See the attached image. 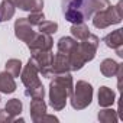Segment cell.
Returning <instances> with one entry per match:
<instances>
[{"label": "cell", "mask_w": 123, "mask_h": 123, "mask_svg": "<svg viewBox=\"0 0 123 123\" xmlns=\"http://www.w3.org/2000/svg\"><path fill=\"white\" fill-rule=\"evenodd\" d=\"M107 6L109 0H62V15L71 23H81Z\"/></svg>", "instance_id": "6da1fadb"}, {"label": "cell", "mask_w": 123, "mask_h": 123, "mask_svg": "<svg viewBox=\"0 0 123 123\" xmlns=\"http://www.w3.org/2000/svg\"><path fill=\"white\" fill-rule=\"evenodd\" d=\"M73 90H74V81H73V75L70 73L51 75V81H49V106L55 111H59V110L65 109L67 101L73 94Z\"/></svg>", "instance_id": "7a4b0ae2"}, {"label": "cell", "mask_w": 123, "mask_h": 123, "mask_svg": "<svg viewBox=\"0 0 123 123\" xmlns=\"http://www.w3.org/2000/svg\"><path fill=\"white\" fill-rule=\"evenodd\" d=\"M91 100H93V86L84 80L77 81V84L74 86L73 94L70 97L73 109L74 110H84L86 107H88L91 104Z\"/></svg>", "instance_id": "3957f363"}, {"label": "cell", "mask_w": 123, "mask_h": 123, "mask_svg": "<svg viewBox=\"0 0 123 123\" xmlns=\"http://www.w3.org/2000/svg\"><path fill=\"white\" fill-rule=\"evenodd\" d=\"M91 18H93V25H94V28H97V29H106V28H109V26H111V25L120 23L123 15L119 13V12L116 10V7L110 5V6H107L106 9L96 12Z\"/></svg>", "instance_id": "277c9868"}, {"label": "cell", "mask_w": 123, "mask_h": 123, "mask_svg": "<svg viewBox=\"0 0 123 123\" xmlns=\"http://www.w3.org/2000/svg\"><path fill=\"white\" fill-rule=\"evenodd\" d=\"M52 58H54L52 51H38L32 52L31 55V59L35 62L39 74L45 78H51L52 75Z\"/></svg>", "instance_id": "5b68a950"}, {"label": "cell", "mask_w": 123, "mask_h": 123, "mask_svg": "<svg viewBox=\"0 0 123 123\" xmlns=\"http://www.w3.org/2000/svg\"><path fill=\"white\" fill-rule=\"evenodd\" d=\"M98 42H100L98 36H96V35H93V33H90L86 39H83V41L78 42V49H80L81 55L84 56L86 62H90V61L94 59V56H96V54H97Z\"/></svg>", "instance_id": "8992f818"}, {"label": "cell", "mask_w": 123, "mask_h": 123, "mask_svg": "<svg viewBox=\"0 0 123 123\" xmlns=\"http://www.w3.org/2000/svg\"><path fill=\"white\" fill-rule=\"evenodd\" d=\"M19 77H20V80H22V83H23V86H25L26 88H29V87H35V86L41 84V80H39V71H38L35 62H33L31 58H29V61H28V64L22 68Z\"/></svg>", "instance_id": "52a82bcc"}, {"label": "cell", "mask_w": 123, "mask_h": 123, "mask_svg": "<svg viewBox=\"0 0 123 123\" xmlns=\"http://www.w3.org/2000/svg\"><path fill=\"white\" fill-rule=\"evenodd\" d=\"M31 54L32 52H38V51H51L52 46H54V41H52V36L51 35H46V33H35V36L32 38L31 42L26 43Z\"/></svg>", "instance_id": "ba28073f"}, {"label": "cell", "mask_w": 123, "mask_h": 123, "mask_svg": "<svg viewBox=\"0 0 123 123\" xmlns=\"http://www.w3.org/2000/svg\"><path fill=\"white\" fill-rule=\"evenodd\" d=\"M35 31L32 29V25L28 22L26 18H19L15 22V36L22 42H31L35 36Z\"/></svg>", "instance_id": "9c48e42d"}, {"label": "cell", "mask_w": 123, "mask_h": 123, "mask_svg": "<svg viewBox=\"0 0 123 123\" xmlns=\"http://www.w3.org/2000/svg\"><path fill=\"white\" fill-rule=\"evenodd\" d=\"M71 67H70V61H68V55L67 54H55L52 58V75L54 74H64V73H70Z\"/></svg>", "instance_id": "30bf717a"}, {"label": "cell", "mask_w": 123, "mask_h": 123, "mask_svg": "<svg viewBox=\"0 0 123 123\" xmlns=\"http://www.w3.org/2000/svg\"><path fill=\"white\" fill-rule=\"evenodd\" d=\"M15 7L25 12H41L43 9V0H10Z\"/></svg>", "instance_id": "8fae6325"}, {"label": "cell", "mask_w": 123, "mask_h": 123, "mask_svg": "<svg viewBox=\"0 0 123 123\" xmlns=\"http://www.w3.org/2000/svg\"><path fill=\"white\" fill-rule=\"evenodd\" d=\"M29 113H31L32 122L38 123L41 116H43L46 113V103L43 101V98H32L31 106H29Z\"/></svg>", "instance_id": "7c38bea8"}, {"label": "cell", "mask_w": 123, "mask_h": 123, "mask_svg": "<svg viewBox=\"0 0 123 123\" xmlns=\"http://www.w3.org/2000/svg\"><path fill=\"white\" fill-rule=\"evenodd\" d=\"M97 97H98V106H100V107H110V106L116 101V94H114V91H113L110 87H107V86H101V87L98 88Z\"/></svg>", "instance_id": "4fadbf2b"}, {"label": "cell", "mask_w": 123, "mask_h": 123, "mask_svg": "<svg viewBox=\"0 0 123 123\" xmlns=\"http://www.w3.org/2000/svg\"><path fill=\"white\" fill-rule=\"evenodd\" d=\"M103 42L106 43V46L116 49L119 46H123V29H116L111 31L110 33H107L103 38Z\"/></svg>", "instance_id": "5bb4252c"}, {"label": "cell", "mask_w": 123, "mask_h": 123, "mask_svg": "<svg viewBox=\"0 0 123 123\" xmlns=\"http://www.w3.org/2000/svg\"><path fill=\"white\" fill-rule=\"evenodd\" d=\"M15 91H16L15 78H13L7 71L0 73V93L12 94V93H15Z\"/></svg>", "instance_id": "9a60e30c"}, {"label": "cell", "mask_w": 123, "mask_h": 123, "mask_svg": "<svg viewBox=\"0 0 123 123\" xmlns=\"http://www.w3.org/2000/svg\"><path fill=\"white\" fill-rule=\"evenodd\" d=\"M120 64L117 62V61L111 59V58H106L101 61V64H100V73L107 77V78H111L117 74V70H119Z\"/></svg>", "instance_id": "2e32d148"}, {"label": "cell", "mask_w": 123, "mask_h": 123, "mask_svg": "<svg viewBox=\"0 0 123 123\" xmlns=\"http://www.w3.org/2000/svg\"><path fill=\"white\" fill-rule=\"evenodd\" d=\"M77 39L75 38H73V36H62V38H59V41H58V43H56V46H58V52H61V54H70L75 46H77Z\"/></svg>", "instance_id": "e0dca14e"}, {"label": "cell", "mask_w": 123, "mask_h": 123, "mask_svg": "<svg viewBox=\"0 0 123 123\" xmlns=\"http://www.w3.org/2000/svg\"><path fill=\"white\" fill-rule=\"evenodd\" d=\"M16 7L13 6V3L10 0H3L0 3V22H7L15 16Z\"/></svg>", "instance_id": "ac0fdd59"}, {"label": "cell", "mask_w": 123, "mask_h": 123, "mask_svg": "<svg viewBox=\"0 0 123 123\" xmlns=\"http://www.w3.org/2000/svg\"><path fill=\"white\" fill-rule=\"evenodd\" d=\"M70 31H71L73 38H75L77 41H83V39H86L90 35V29H88V26L84 22H81V23H73V26H71Z\"/></svg>", "instance_id": "d6986e66"}, {"label": "cell", "mask_w": 123, "mask_h": 123, "mask_svg": "<svg viewBox=\"0 0 123 123\" xmlns=\"http://www.w3.org/2000/svg\"><path fill=\"white\" fill-rule=\"evenodd\" d=\"M97 119H98L101 123H116L119 117H117V111H116V110L109 109V107H104L103 110L98 111Z\"/></svg>", "instance_id": "ffe728a7"}, {"label": "cell", "mask_w": 123, "mask_h": 123, "mask_svg": "<svg viewBox=\"0 0 123 123\" xmlns=\"http://www.w3.org/2000/svg\"><path fill=\"white\" fill-rule=\"evenodd\" d=\"M5 68H6L5 71H7L13 78L15 77H19L20 75V71H22V61L20 59H16V58H10V59H7Z\"/></svg>", "instance_id": "44dd1931"}, {"label": "cell", "mask_w": 123, "mask_h": 123, "mask_svg": "<svg viewBox=\"0 0 123 123\" xmlns=\"http://www.w3.org/2000/svg\"><path fill=\"white\" fill-rule=\"evenodd\" d=\"M22 109H23V104H22V101H20L19 98H10V100L6 103V107H5V110H6L10 116H13V117L19 116V114L22 113Z\"/></svg>", "instance_id": "7402d4cb"}, {"label": "cell", "mask_w": 123, "mask_h": 123, "mask_svg": "<svg viewBox=\"0 0 123 123\" xmlns=\"http://www.w3.org/2000/svg\"><path fill=\"white\" fill-rule=\"evenodd\" d=\"M38 29H39V32H42V33L54 35V33L58 31V23H56V22H52V20H42V22L38 25Z\"/></svg>", "instance_id": "603a6c76"}, {"label": "cell", "mask_w": 123, "mask_h": 123, "mask_svg": "<svg viewBox=\"0 0 123 123\" xmlns=\"http://www.w3.org/2000/svg\"><path fill=\"white\" fill-rule=\"evenodd\" d=\"M25 96H28L31 98H43V96H45V87L42 86V83L38 84V86H35V87H29V88L25 90Z\"/></svg>", "instance_id": "cb8c5ba5"}, {"label": "cell", "mask_w": 123, "mask_h": 123, "mask_svg": "<svg viewBox=\"0 0 123 123\" xmlns=\"http://www.w3.org/2000/svg\"><path fill=\"white\" fill-rule=\"evenodd\" d=\"M26 19H28V22H29L32 26H38L42 20H45V15H43L42 10H41V12H31Z\"/></svg>", "instance_id": "d4e9b609"}, {"label": "cell", "mask_w": 123, "mask_h": 123, "mask_svg": "<svg viewBox=\"0 0 123 123\" xmlns=\"http://www.w3.org/2000/svg\"><path fill=\"white\" fill-rule=\"evenodd\" d=\"M18 120L19 119L10 116L5 109H0V123H13V122H18ZM20 120H23V119L20 117Z\"/></svg>", "instance_id": "484cf974"}, {"label": "cell", "mask_w": 123, "mask_h": 123, "mask_svg": "<svg viewBox=\"0 0 123 123\" xmlns=\"http://www.w3.org/2000/svg\"><path fill=\"white\" fill-rule=\"evenodd\" d=\"M43 122H58V117H55L54 114H43L41 116V119L38 120V123H43Z\"/></svg>", "instance_id": "4316f807"}, {"label": "cell", "mask_w": 123, "mask_h": 123, "mask_svg": "<svg viewBox=\"0 0 123 123\" xmlns=\"http://www.w3.org/2000/svg\"><path fill=\"white\" fill-rule=\"evenodd\" d=\"M114 51H116V54H117V56H120V58L123 56V46H119V48H116Z\"/></svg>", "instance_id": "83f0119b"}, {"label": "cell", "mask_w": 123, "mask_h": 123, "mask_svg": "<svg viewBox=\"0 0 123 123\" xmlns=\"http://www.w3.org/2000/svg\"><path fill=\"white\" fill-rule=\"evenodd\" d=\"M0 100H2V98H0Z\"/></svg>", "instance_id": "f1b7e54d"}]
</instances>
